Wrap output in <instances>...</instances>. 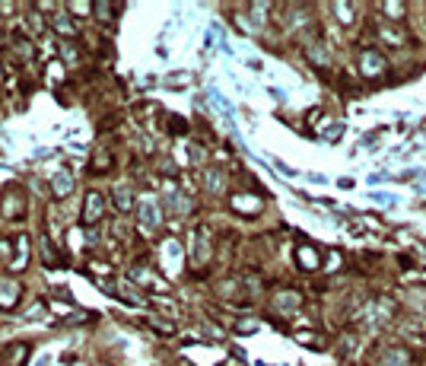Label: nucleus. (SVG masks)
<instances>
[{
    "label": "nucleus",
    "instance_id": "nucleus-1",
    "mask_svg": "<svg viewBox=\"0 0 426 366\" xmlns=\"http://www.w3.org/2000/svg\"><path fill=\"white\" fill-rule=\"evenodd\" d=\"M388 67L392 64H388V58L378 48H363L360 51V74L363 77H369V80H372V77H382V74H388Z\"/></svg>",
    "mask_w": 426,
    "mask_h": 366
},
{
    "label": "nucleus",
    "instance_id": "nucleus-2",
    "mask_svg": "<svg viewBox=\"0 0 426 366\" xmlns=\"http://www.w3.org/2000/svg\"><path fill=\"white\" fill-rule=\"evenodd\" d=\"M210 255H213V242H210V233H207L204 226H201V230H197L194 233V245H191V267H197V271H201V267L207 265V261H210Z\"/></svg>",
    "mask_w": 426,
    "mask_h": 366
},
{
    "label": "nucleus",
    "instance_id": "nucleus-3",
    "mask_svg": "<svg viewBox=\"0 0 426 366\" xmlns=\"http://www.w3.org/2000/svg\"><path fill=\"white\" fill-rule=\"evenodd\" d=\"M102 216H105V201H102L99 192H90L86 204H83V226H96Z\"/></svg>",
    "mask_w": 426,
    "mask_h": 366
},
{
    "label": "nucleus",
    "instance_id": "nucleus-4",
    "mask_svg": "<svg viewBox=\"0 0 426 366\" xmlns=\"http://www.w3.org/2000/svg\"><path fill=\"white\" fill-rule=\"evenodd\" d=\"M232 207L239 210V214H245V216H258L264 210V201L258 198V194H232Z\"/></svg>",
    "mask_w": 426,
    "mask_h": 366
},
{
    "label": "nucleus",
    "instance_id": "nucleus-5",
    "mask_svg": "<svg viewBox=\"0 0 426 366\" xmlns=\"http://www.w3.org/2000/svg\"><path fill=\"white\" fill-rule=\"evenodd\" d=\"M137 216H140V223L147 226V230H156V226H159V220H163V207H159L153 198H147V201H140Z\"/></svg>",
    "mask_w": 426,
    "mask_h": 366
},
{
    "label": "nucleus",
    "instance_id": "nucleus-6",
    "mask_svg": "<svg viewBox=\"0 0 426 366\" xmlns=\"http://www.w3.org/2000/svg\"><path fill=\"white\" fill-rule=\"evenodd\" d=\"M3 216H13V220H23L26 216V194L23 192H7L3 194V204H0Z\"/></svg>",
    "mask_w": 426,
    "mask_h": 366
},
{
    "label": "nucleus",
    "instance_id": "nucleus-7",
    "mask_svg": "<svg viewBox=\"0 0 426 366\" xmlns=\"http://www.w3.org/2000/svg\"><path fill=\"white\" fill-rule=\"evenodd\" d=\"M296 265L303 267V271H318L321 252L315 249V245H299V249H296Z\"/></svg>",
    "mask_w": 426,
    "mask_h": 366
},
{
    "label": "nucleus",
    "instance_id": "nucleus-8",
    "mask_svg": "<svg viewBox=\"0 0 426 366\" xmlns=\"http://www.w3.org/2000/svg\"><path fill=\"white\" fill-rule=\"evenodd\" d=\"M19 293H23V287H19L17 281L3 277V281H0V309H13V306H17Z\"/></svg>",
    "mask_w": 426,
    "mask_h": 366
},
{
    "label": "nucleus",
    "instance_id": "nucleus-9",
    "mask_svg": "<svg viewBox=\"0 0 426 366\" xmlns=\"http://www.w3.org/2000/svg\"><path fill=\"white\" fill-rule=\"evenodd\" d=\"M299 303H303V296H299L296 290L274 293V309H280V312H296V309H299Z\"/></svg>",
    "mask_w": 426,
    "mask_h": 366
},
{
    "label": "nucleus",
    "instance_id": "nucleus-10",
    "mask_svg": "<svg viewBox=\"0 0 426 366\" xmlns=\"http://www.w3.org/2000/svg\"><path fill=\"white\" fill-rule=\"evenodd\" d=\"M51 192L58 194V198H67V194L74 192V179H70V172H54V179H51Z\"/></svg>",
    "mask_w": 426,
    "mask_h": 366
},
{
    "label": "nucleus",
    "instance_id": "nucleus-11",
    "mask_svg": "<svg viewBox=\"0 0 426 366\" xmlns=\"http://www.w3.org/2000/svg\"><path fill=\"white\" fill-rule=\"evenodd\" d=\"M131 201H134L131 198V188H128V185H115V207L121 210V214H128V210L134 207Z\"/></svg>",
    "mask_w": 426,
    "mask_h": 366
},
{
    "label": "nucleus",
    "instance_id": "nucleus-12",
    "mask_svg": "<svg viewBox=\"0 0 426 366\" xmlns=\"http://www.w3.org/2000/svg\"><path fill=\"white\" fill-rule=\"evenodd\" d=\"M204 185H207V192H223V188H226V175L220 172V169H210V172L204 175Z\"/></svg>",
    "mask_w": 426,
    "mask_h": 366
},
{
    "label": "nucleus",
    "instance_id": "nucleus-13",
    "mask_svg": "<svg viewBox=\"0 0 426 366\" xmlns=\"http://www.w3.org/2000/svg\"><path fill=\"white\" fill-rule=\"evenodd\" d=\"M7 354H13V357H7L10 366H23L29 357V344H13V347H7Z\"/></svg>",
    "mask_w": 426,
    "mask_h": 366
},
{
    "label": "nucleus",
    "instance_id": "nucleus-14",
    "mask_svg": "<svg viewBox=\"0 0 426 366\" xmlns=\"http://www.w3.org/2000/svg\"><path fill=\"white\" fill-rule=\"evenodd\" d=\"M41 29H45V19L39 13H29L26 17V35H41Z\"/></svg>",
    "mask_w": 426,
    "mask_h": 366
},
{
    "label": "nucleus",
    "instance_id": "nucleus-15",
    "mask_svg": "<svg viewBox=\"0 0 426 366\" xmlns=\"http://www.w3.org/2000/svg\"><path fill=\"white\" fill-rule=\"evenodd\" d=\"M92 13L99 17V23H102V26H108V19H112V13H115V7H112V3H96V7H92Z\"/></svg>",
    "mask_w": 426,
    "mask_h": 366
},
{
    "label": "nucleus",
    "instance_id": "nucleus-16",
    "mask_svg": "<svg viewBox=\"0 0 426 366\" xmlns=\"http://www.w3.org/2000/svg\"><path fill=\"white\" fill-rule=\"evenodd\" d=\"M378 10H385L388 17H404V7H401V3H382Z\"/></svg>",
    "mask_w": 426,
    "mask_h": 366
}]
</instances>
